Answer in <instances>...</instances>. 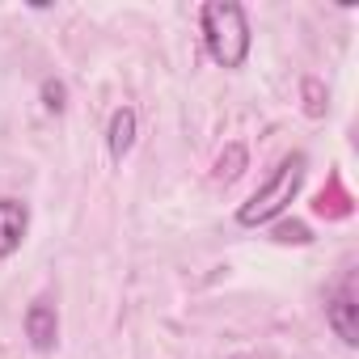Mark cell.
<instances>
[{"mask_svg": "<svg viewBox=\"0 0 359 359\" xmlns=\"http://www.w3.org/2000/svg\"><path fill=\"white\" fill-rule=\"evenodd\" d=\"M351 212H355L351 191L342 187V177H338V173H330V182L313 195V216H321V220H346Z\"/></svg>", "mask_w": 359, "mask_h": 359, "instance_id": "5b68a950", "label": "cell"}, {"mask_svg": "<svg viewBox=\"0 0 359 359\" xmlns=\"http://www.w3.org/2000/svg\"><path fill=\"white\" fill-rule=\"evenodd\" d=\"M275 241H279V245H309L313 233H309V224H300V220H283V224H275Z\"/></svg>", "mask_w": 359, "mask_h": 359, "instance_id": "9c48e42d", "label": "cell"}, {"mask_svg": "<svg viewBox=\"0 0 359 359\" xmlns=\"http://www.w3.org/2000/svg\"><path fill=\"white\" fill-rule=\"evenodd\" d=\"M55 334H60L55 304H51V300H34V304L26 309V338L34 342V351H51V346H55Z\"/></svg>", "mask_w": 359, "mask_h": 359, "instance_id": "277c9868", "label": "cell"}, {"mask_svg": "<svg viewBox=\"0 0 359 359\" xmlns=\"http://www.w3.org/2000/svg\"><path fill=\"white\" fill-rule=\"evenodd\" d=\"M43 106L47 110H64V85L60 81H47L43 85Z\"/></svg>", "mask_w": 359, "mask_h": 359, "instance_id": "8fae6325", "label": "cell"}, {"mask_svg": "<svg viewBox=\"0 0 359 359\" xmlns=\"http://www.w3.org/2000/svg\"><path fill=\"white\" fill-rule=\"evenodd\" d=\"M106 144H110V156H114V161H123V156L131 152V144H135V110H131V106H118V110L110 114Z\"/></svg>", "mask_w": 359, "mask_h": 359, "instance_id": "52a82bcc", "label": "cell"}, {"mask_svg": "<svg viewBox=\"0 0 359 359\" xmlns=\"http://www.w3.org/2000/svg\"><path fill=\"white\" fill-rule=\"evenodd\" d=\"M325 317H330L334 334H338L346 346L359 342V300H355V279H351V275H346V279L338 283V292L325 300Z\"/></svg>", "mask_w": 359, "mask_h": 359, "instance_id": "3957f363", "label": "cell"}, {"mask_svg": "<svg viewBox=\"0 0 359 359\" xmlns=\"http://www.w3.org/2000/svg\"><path fill=\"white\" fill-rule=\"evenodd\" d=\"M245 144H229L224 152H220V161H216V182H237L241 177V169H245Z\"/></svg>", "mask_w": 359, "mask_h": 359, "instance_id": "ba28073f", "label": "cell"}, {"mask_svg": "<svg viewBox=\"0 0 359 359\" xmlns=\"http://www.w3.org/2000/svg\"><path fill=\"white\" fill-rule=\"evenodd\" d=\"M304 169H309V156L304 152H292V156H283L279 161V169H275V177L271 182L237 212V224H245V229H254V224H266V220H275L292 199H296V191H300V182H304Z\"/></svg>", "mask_w": 359, "mask_h": 359, "instance_id": "7a4b0ae2", "label": "cell"}, {"mask_svg": "<svg viewBox=\"0 0 359 359\" xmlns=\"http://www.w3.org/2000/svg\"><path fill=\"white\" fill-rule=\"evenodd\" d=\"M26 224H30V212L22 199H0V258H9L22 245Z\"/></svg>", "mask_w": 359, "mask_h": 359, "instance_id": "8992f818", "label": "cell"}, {"mask_svg": "<svg viewBox=\"0 0 359 359\" xmlns=\"http://www.w3.org/2000/svg\"><path fill=\"white\" fill-rule=\"evenodd\" d=\"M203 39H208V51L220 68H241L250 55L245 9L233 5V0H208L203 5Z\"/></svg>", "mask_w": 359, "mask_h": 359, "instance_id": "6da1fadb", "label": "cell"}, {"mask_svg": "<svg viewBox=\"0 0 359 359\" xmlns=\"http://www.w3.org/2000/svg\"><path fill=\"white\" fill-rule=\"evenodd\" d=\"M300 89H304V110H309V118H321V114H325V89H321V81L309 76Z\"/></svg>", "mask_w": 359, "mask_h": 359, "instance_id": "30bf717a", "label": "cell"}]
</instances>
